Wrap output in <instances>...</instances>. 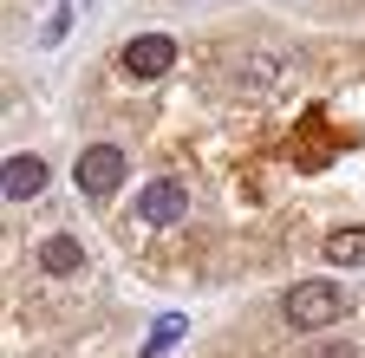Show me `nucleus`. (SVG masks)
<instances>
[{
	"mask_svg": "<svg viewBox=\"0 0 365 358\" xmlns=\"http://www.w3.org/2000/svg\"><path fill=\"white\" fill-rule=\"evenodd\" d=\"M124 169H130V163H124L118 144H91V150L78 157V189H85V196H111V189L124 183Z\"/></svg>",
	"mask_w": 365,
	"mask_h": 358,
	"instance_id": "20e7f679",
	"label": "nucleus"
},
{
	"mask_svg": "<svg viewBox=\"0 0 365 358\" xmlns=\"http://www.w3.org/2000/svg\"><path fill=\"white\" fill-rule=\"evenodd\" d=\"M319 254H327L333 267H365V228H333L327 241H319Z\"/></svg>",
	"mask_w": 365,
	"mask_h": 358,
	"instance_id": "0eeeda50",
	"label": "nucleus"
},
{
	"mask_svg": "<svg viewBox=\"0 0 365 358\" xmlns=\"http://www.w3.org/2000/svg\"><path fill=\"white\" fill-rule=\"evenodd\" d=\"M190 215V189L176 183V176H157V183L137 189V221H150V228H170V221Z\"/></svg>",
	"mask_w": 365,
	"mask_h": 358,
	"instance_id": "7ed1b4c3",
	"label": "nucleus"
},
{
	"mask_svg": "<svg viewBox=\"0 0 365 358\" xmlns=\"http://www.w3.org/2000/svg\"><path fill=\"white\" fill-rule=\"evenodd\" d=\"M39 267L46 274H85V248L72 235H53V241H39Z\"/></svg>",
	"mask_w": 365,
	"mask_h": 358,
	"instance_id": "423d86ee",
	"label": "nucleus"
},
{
	"mask_svg": "<svg viewBox=\"0 0 365 358\" xmlns=\"http://www.w3.org/2000/svg\"><path fill=\"white\" fill-rule=\"evenodd\" d=\"M307 358H359V345H346V339H327V345H313Z\"/></svg>",
	"mask_w": 365,
	"mask_h": 358,
	"instance_id": "1a4fd4ad",
	"label": "nucleus"
},
{
	"mask_svg": "<svg viewBox=\"0 0 365 358\" xmlns=\"http://www.w3.org/2000/svg\"><path fill=\"white\" fill-rule=\"evenodd\" d=\"M182 332H190V320H182V312H163V320H150V339H144V352H137V358H163Z\"/></svg>",
	"mask_w": 365,
	"mask_h": 358,
	"instance_id": "6e6552de",
	"label": "nucleus"
},
{
	"mask_svg": "<svg viewBox=\"0 0 365 358\" xmlns=\"http://www.w3.org/2000/svg\"><path fill=\"white\" fill-rule=\"evenodd\" d=\"M46 189V163L39 157H7V176H0V196L7 202H33Z\"/></svg>",
	"mask_w": 365,
	"mask_h": 358,
	"instance_id": "39448f33",
	"label": "nucleus"
},
{
	"mask_svg": "<svg viewBox=\"0 0 365 358\" xmlns=\"http://www.w3.org/2000/svg\"><path fill=\"white\" fill-rule=\"evenodd\" d=\"M339 312H346V287L339 280H300V287H287V326L294 332L339 326Z\"/></svg>",
	"mask_w": 365,
	"mask_h": 358,
	"instance_id": "f257e3e1",
	"label": "nucleus"
},
{
	"mask_svg": "<svg viewBox=\"0 0 365 358\" xmlns=\"http://www.w3.org/2000/svg\"><path fill=\"white\" fill-rule=\"evenodd\" d=\"M118 65H124V78L150 85V78H163V72L176 65V39H170V33H137L130 46L118 53Z\"/></svg>",
	"mask_w": 365,
	"mask_h": 358,
	"instance_id": "f03ea898",
	"label": "nucleus"
}]
</instances>
